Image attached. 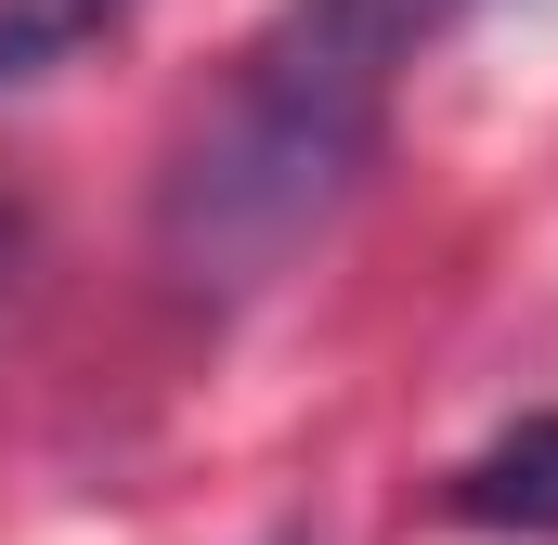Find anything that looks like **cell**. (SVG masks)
Masks as SVG:
<instances>
[{
    "instance_id": "obj_4",
    "label": "cell",
    "mask_w": 558,
    "mask_h": 545,
    "mask_svg": "<svg viewBox=\"0 0 558 545\" xmlns=\"http://www.w3.org/2000/svg\"><path fill=\"white\" fill-rule=\"evenodd\" d=\"M13 247H26V195L0 182V272H13Z\"/></svg>"
},
{
    "instance_id": "obj_2",
    "label": "cell",
    "mask_w": 558,
    "mask_h": 545,
    "mask_svg": "<svg viewBox=\"0 0 558 545\" xmlns=\"http://www.w3.org/2000/svg\"><path fill=\"white\" fill-rule=\"evenodd\" d=\"M454 520H481V533H558V415H520L494 455L454 468Z\"/></svg>"
},
{
    "instance_id": "obj_3",
    "label": "cell",
    "mask_w": 558,
    "mask_h": 545,
    "mask_svg": "<svg viewBox=\"0 0 558 545\" xmlns=\"http://www.w3.org/2000/svg\"><path fill=\"white\" fill-rule=\"evenodd\" d=\"M131 26V0H0V92H39V78H65L92 39H118Z\"/></svg>"
},
{
    "instance_id": "obj_1",
    "label": "cell",
    "mask_w": 558,
    "mask_h": 545,
    "mask_svg": "<svg viewBox=\"0 0 558 545\" xmlns=\"http://www.w3.org/2000/svg\"><path fill=\"white\" fill-rule=\"evenodd\" d=\"M468 13L481 0H286L260 52L234 65V92L182 131L169 182H156V261L195 299L274 286L364 182L403 65Z\"/></svg>"
}]
</instances>
